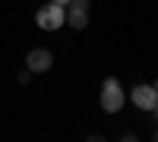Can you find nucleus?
I'll return each instance as SVG.
<instances>
[{
	"label": "nucleus",
	"mask_w": 158,
	"mask_h": 142,
	"mask_svg": "<svg viewBox=\"0 0 158 142\" xmlns=\"http://www.w3.org/2000/svg\"><path fill=\"white\" fill-rule=\"evenodd\" d=\"M123 88H120V82L114 79V76H108V79L101 82V111H108V114H117L123 108Z\"/></svg>",
	"instance_id": "1"
},
{
	"label": "nucleus",
	"mask_w": 158,
	"mask_h": 142,
	"mask_svg": "<svg viewBox=\"0 0 158 142\" xmlns=\"http://www.w3.org/2000/svg\"><path fill=\"white\" fill-rule=\"evenodd\" d=\"M35 22H38V29H44V32H57L63 22H67V6H57V3H48L35 13Z\"/></svg>",
	"instance_id": "2"
},
{
	"label": "nucleus",
	"mask_w": 158,
	"mask_h": 142,
	"mask_svg": "<svg viewBox=\"0 0 158 142\" xmlns=\"http://www.w3.org/2000/svg\"><path fill=\"white\" fill-rule=\"evenodd\" d=\"M67 22H70V29H76V32L85 29V25H89V0H70V3H67Z\"/></svg>",
	"instance_id": "3"
},
{
	"label": "nucleus",
	"mask_w": 158,
	"mask_h": 142,
	"mask_svg": "<svg viewBox=\"0 0 158 142\" xmlns=\"http://www.w3.org/2000/svg\"><path fill=\"white\" fill-rule=\"evenodd\" d=\"M25 67L32 73H48L54 67V54H51L48 47H35V51H29V57H25Z\"/></svg>",
	"instance_id": "4"
},
{
	"label": "nucleus",
	"mask_w": 158,
	"mask_h": 142,
	"mask_svg": "<svg viewBox=\"0 0 158 142\" xmlns=\"http://www.w3.org/2000/svg\"><path fill=\"white\" fill-rule=\"evenodd\" d=\"M130 98H133V104L139 108V111H152L155 104H158V92L152 85H136L133 92H130Z\"/></svg>",
	"instance_id": "5"
},
{
	"label": "nucleus",
	"mask_w": 158,
	"mask_h": 142,
	"mask_svg": "<svg viewBox=\"0 0 158 142\" xmlns=\"http://www.w3.org/2000/svg\"><path fill=\"white\" fill-rule=\"evenodd\" d=\"M32 76H35V73L25 67V70H19V76H16V79H19V85H29V82H32Z\"/></svg>",
	"instance_id": "6"
},
{
	"label": "nucleus",
	"mask_w": 158,
	"mask_h": 142,
	"mask_svg": "<svg viewBox=\"0 0 158 142\" xmlns=\"http://www.w3.org/2000/svg\"><path fill=\"white\" fill-rule=\"evenodd\" d=\"M51 3H57V6H67V3H70V0H51Z\"/></svg>",
	"instance_id": "7"
},
{
	"label": "nucleus",
	"mask_w": 158,
	"mask_h": 142,
	"mask_svg": "<svg viewBox=\"0 0 158 142\" xmlns=\"http://www.w3.org/2000/svg\"><path fill=\"white\" fill-rule=\"evenodd\" d=\"M152 114H155V120H158V104H155V108H152Z\"/></svg>",
	"instance_id": "8"
},
{
	"label": "nucleus",
	"mask_w": 158,
	"mask_h": 142,
	"mask_svg": "<svg viewBox=\"0 0 158 142\" xmlns=\"http://www.w3.org/2000/svg\"><path fill=\"white\" fill-rule=\"evenodd\" d=\"M152 88H155V92H158V79H155V82H152Z\"/></svg>",
	"instance_id": "9"
},
{
	"label": "nucleus",
	"mask_w": 158,
	"mask_h": 142,
	"mask_svg": "<svg viewBox=\"0 0 158 142\" xmlns=\"http://www.w3.org/2000/svg\"><path fill=\"white\" fill-rule=\"evenodd\" d=\"M155 139H158V130H155Z\"/></svg>",
	"instance_id": "10"
}]
</instances>
